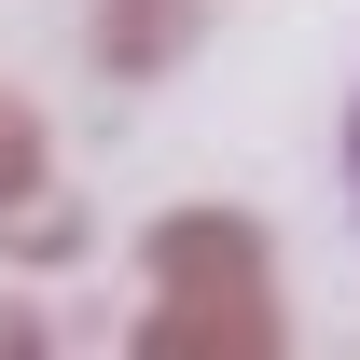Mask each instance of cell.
<instances>
[{
    "instance_id": "6da1fadb",
    "label": "cell",
    "mask_w": 360,
    "mask_h": 360,
    "mask_svg": "<svg viewBox=\"0 0 360 360\" xmlns=\"http://www.w3.org/2000/svg\"><path fill=\"white\" fill-rule=\"evenodd\" d=\"M347 167H360V111H347Z\"/></svg>"
}]
</instances>
